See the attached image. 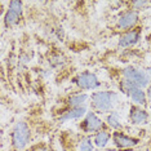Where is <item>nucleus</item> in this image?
<instances>
[{
  "mask_svg": "<svg viewBox=\"0 0 151 151\" xmlns=\"http://www.w3.org/2000/svg\"><path fill=\"white\" fill-rule=\"evenodd\" d=\"M119 104V94L114 91H96L91 94L89 106L91 110L98 115H107L114 111L115 106Z\"/></svg>",
  "mask_w": 151,
  "mask_h": 151,
  "instance_id": "f257e3e1",
  "label": "nucleus"
},
{
  "mask_svg": "<svg viewBox=\"0 0 151 151\" xmlns=\"http://www.w3.org/2000/svg\"><path fill=\"white\" fill-rule=\"evenodd\" d=\"M9 139H11L12 151L25 150L32 139V130L29 123L25 120H18L17 123H14L9 133Z\"/></svg>",
  "mask_w": 151,
  "mask_h": 151,
  "instance_id": "f03ea898",
  "label": "nucleus"
},
{
  "mask_svg": "<svg viewBox=\"0 0 151 151\" xmlns=\"http://www.w3.org/2000/svg\"><path fill=\"white\" fill-rule=\"evenodd\" d=\"M71 84L74 87H76L78 91L85 92V91H98V88L102 85L99 78L97 76V74L93 71L84 70L78 73L76 75H74L71 78Z\"/></svg>",
  "mask_w": 151,
  "mask_h": 151,
  "instance_id": "7ed1b4c3",
  "label": "nucleus"
},
{
  "mask_svg": "<svg viewBox=\"0 0 151 151\" xmlns=\"http://www.w3.org/2000/svg\"><path fill=\"white\" fill-rule=\"evenodd\" d=\"M23 19V3L19 0H11L8 3L4 16H3V26L5 30H12L19 26Z\"/></svg>",
  "mask_w": 151,
  "mask_h": 151,
  "instance_id": "20e7f679",
  "label": "nucleus"
},
{
  "mask_svg": "<svg viewBox=\"0 0 151 151\" xmlns=\"http://www.w3.org/2000/svg\"><path fill=\"white\" fill-rule=\"evenodd\" d=\"M119 88H120V91L132 101L133 105H138V106L145 107V106H147V104H149L146 91L143 88L137 87V85L129 83V81H125L124 79H122V78H119Z\"/></svg>",
  "mask_w": 151,
  "mask_h": 151,
  "instance_id": "39448f33",
  "label": "nucleus"
},
{
  "mask_svg": "<svg viewBox=\"0 0 151 151\" xmlns=\"http://www.w3.org/2000/svg\"><path fill=\"white\" fill-rule=\"evenodd\" d=\"M120 78L124 79L125 81H129V83L134 84L137 87H141L143 89H146L151 83L150 78L147 76L145 70L138 68L136 66H132V65H128V66L123 67L120 70Z\"/></svg>",
  "mask_w": 151,
  "mask_h": 151,
  "instance_id": "423d86ee",
  "label": "nucleus"
},
{
  "mask_svg": "<svg viewBox=\"0 0 151 151\" xmlns=\"http://www.w3.org/2000/svg\"><path fill=\"white\" fill-rule=\"evenodd\" d=\"M79 129H80L81 134H88V136H93L94 133H97L98 130H101L102 128H105V120L101 118L98 114H96L94 111L89 110L87 112V115L79 122Z\"/></svg>",
  "mask_w": 151,
  "mask_h": 151,
  "instance_id": "0eeeda50",
  "label": "nucleus"
},
{
  "mask_svg": "<svg viewBox=\"0 0 151 151\" xmlns=\"http://www.w3.org/2000/svg\"><path fill=\"white\" fill-rule=\"evenodd\" d=\"M138 23H139V12L125 8L118 16L114 27L116 31L122 34V32L128 31V30L134 29V27H138Z\"/></svg>",
  "mask_w": 151,
  "mask_h": 151,
  "instance_id": "6e6552de",
  "label": "nucleus"
},
{
  "mask_svg": "<svg viewBox=\"0 0 151 151\" xmlns=\"http://www.w3.org/2000/svg\"><path fill=\"white\" fill-rule=\"evenodd\" d=\"M112 145L116 149L122 151H129L133 149H137L141 142L138 137L130 136L128 133H125L124 130H115L112 132Z\"/></svg>",
  "mask_w": 151,
  "mask_h": 151,
  "instance_id": "1a4fd4ad",
  "label": "nucleus"
},
{
  "mask_svg": "<svg viewBox=\"0 0 151 151\" xmlns=\"http://www.w3.org/2000/svg\"><path fill=\"white\" fill-rule=\"evenodd\" d=\"M88 107L83 106V107H62L57 110L54 114V119L58 123H65V122H71V120H81L87 115Z\"/></svg>",
  "mask_w": 151,
  "mask_h": 151,
  "instance_id": "9d476101",
  "label": "nucleus"
},
{
  "mask_svg": "<svg viewBox=\"0 0 151 151\" xmlns=\"http://www.w3.org/2000/svg\"><path fill=\"white\" fill-rule=\"evenodd\" d=\"M141 39H142V29L138 26L120 34L116 45H118L119 49H127V48L136 47L141 42Z\"/></svg>",
  "mask_w": 151,
  "mask_h": 151,
  "instance_id": "9b49d317",
  "label": "nucleus"
},
{
  "mask_svg": "<svg viewBox=\"0 0 151 151\" xmlns=\"http://www.w3.org/2000/svg\"><path fill=\"white\" fill-rule=\"evenodd\" d=\"M89 98H91V94H88L87 92L75 91L63 97L60 104L62 107H83L89 104Z\"/></svg>",
  "mask_w": 151,
  "mask_h": 151,
  "instance_id": "f8f14e48",
  "label": "nucleus"
},
{
  "mask_svg": "<svg viewBox=\"0 0 151 151\" xmlns=\"http://www.w3.org/2000/svg\"><path fill=\"white\" fill-rule=\"evenodd\" d=\"M128 120L132 125H145L150 120V114L145 107L132 104L128 110Z\"/></svg>",
  "mask_w": 151,
  "mask_h": 151,
  "instance_id": "ddd939ff",
  "label": "nucleus"
},
{
  "mask_svg": "<svg viewBox=\"0 0 151 151\" xmlns=\"http://www.w3.org/2000/svg\"><path fill=\"white\" fill-rule=\"evenodd\" d=\"M92 138H93L94 146L97 147L98 150L106 149V147L109 146V143L112 141V130L109 129L107 127H105V128H102L101 130H98L97 133H94V134L92 136Z\"/></svg>",
  "mask_w": 151,
  "mask_h": 151,
  "instance_id": "4468645a",
  "label": "nucleus"
},
{
  "mask_svg": "<svg viewBox=\"0 0 151 151\" xmlns=\"http://www.w3.org/2000/svg\"><path fill=\"white\" fill-rule=\"evenodd\" d=\"M48 66L53 70H58V68H62L65 65H67V57L61 52V50H53L49 53V56L47 58Z\"/></svg>",
  "mask_w": 151,
  "mask_h": 151,
  "instance_id": "2eb2a0df",
  "label": "nucleus"
},
{
  "mask_svg": "<svg viewBox=\"0 0 151 151\" xmlns=\"http://www.w3.org/2000/svg\"><path fill=\"white\" fill-rule=\"evenodd\" d=\"M105 124L109 129H111L112 132L115 130H123V120H122V116L118 111H111L109 112L107 115L105 116Z\"/></svg>",
  "mask_w": 151,
  "mask_h": 151,
  "instance_id": "dca6fc26",
  "label": "nucleus"
},
{
  "mask_svg": "<svg viewBox=\"0 0 151 151\" xmlns=\"http://www.w3.org/2000/svg\"><path fill=\"white\" fill-rule=\"evenodd\" d=\"M94 143H93V138L92 136L88 134H81L78 138V146L76 150L78 151H94Z\"/></svg>",
  "mask_w": 151,
  "mask_h": 151,
  "instance_id": "f3484780",
  "label": "nucleus"
},
{
  "mask_svg": "<svg viewBox=\"0 0 151 151\" xmlns=\"http://www.w3.org/2000/svg\"><path fill=\"white\" fill-rule=\"evenodd\" d=\"M124 4L127 5L128 9H133V11L141 12V11H145L151 3L147 1V0H133V1H127Z\"/></svg>",
  "mask_w": 151,
  "mask_h": 151,
  "instance_id": "a211bd4d",
  "label": "nucleus"
},
{
  "mask_svg": "<svg viewBox=\"0 0 151 151\" xmlns=\"http://www.w3.org/2000/svg\"><path fill=\"white\" fill-rule=\"evenodd\" d=\"M34 151H53V150H50L49 147H47L44 145H39V146H36L35 149H34Z\"/></svg>",
  "mask_w": 151,
  "mask_h": 151,
  "instance_id": "6ab92c4d",
  "label": "nucleus"
},
{
  "mask_svg": "<svg viewBox=\"0 0 151 151\" xmlns=\"http://www.w3.org/2000/svg\"><path fill=\"white\" fill-rule=\"evenodd\" d=\"M146 96H147V99H149V101H151V83H150V85L149 87H147L146 89Z\"/></svg>",
  "mask_w": 151,
  "mask_h": 151,
  "instance_id": "aec40b11",
  "label": "nucleus"
},
{
  "mask_svg": "<svg viewBox=\"0 0 151 151\" xmlns=\"http://www.w3.org/2000/svg\"><path fill=\"white\" fill-rule=\"evenodd\" d=\"M97 151H122L116 147H106V149H101V150H97Z\"/></svg>",
  "mask_w": 151,
  "mask_h": 151,
  "instance_id": "412c9836",
  "label": "nucleus"
},
{
  "mask_svg": "<svg viewBox=\"0 0 151 151\" xmlns=\"http://www.w3.org/2000/svg\"><path fill=\"white\" fill-rule=\"evenodd\" d=\"M145 71H146V74H147V76L150 78V80H151V66H147L145 68Z\"/></svg>",
  "mask_w": 151,
  "mask_h": 151,
  "instance_id": "4be33fe9",
  "label": "nucleus"
},
{
  "mask_svg": "<svg viewBox=\"0 0 151 151\" xmlns=\"http://www.w3.org/2000/svg\"><path fill=\"white\" fill-rule=\"evenodd\" d=\"M147 44H149V47H150V49H151V34L147 36Z\"/></svg>",
  "mask_w": 151,
  "mask_h": 151,
  "instance_id": "5701e85b",
  "label": "nucleus"
}]
</instances>
